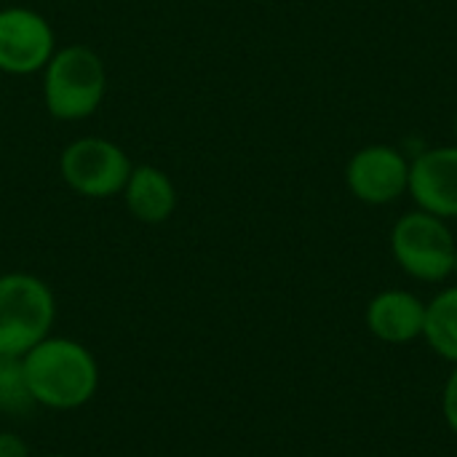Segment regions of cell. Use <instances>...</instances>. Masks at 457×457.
<instances>
[{"mask_svg":"<svg viewBox=\"0 0 457 457\" xmlns=\"http://www.w3.org/2000/svg\"><path fill=\"white\" fill-rule=\"evenodd\" d=\"M21 364L35 404L46 410H78L99 388L94 353L70 337L48 335L21 356Z\"/></svg>","mask_w":457,"mask_h":457,"instance_id":"obj_1","label":"cell"},{"mask_svg":"<svg viewBox=\"0 0 457 457\" xmlns=\"http://www.w3.org/2000/svg\"><path fill=\"white\" fill-rule=\"evenodd\" d=\"M107 94L102 56L80 43L54 51L43 67V102L56 120H83L96 112Z\"/></svg>","mask_w":457,"mask_h":457,"instance_id":"obj_2","label":"cell"},{"mask_svg":"<svg viewBox=\"0 0 457 457\" xmlns=\"http://www.w3.org/2000/svg\"><path fill=\"white\" fill-rule=\"evenodd\" d=\"M56 300L51 287L32 273L0 276V353L24 356L51 335Z\"/></svg>","mask_w":457,"mask_h":457,"instance_id":"obj_3","label":"cell"},{"mask_svg":"<svg viewBox=\"0 0 457 457\" xmlns=\"http://www.w3.org/2000/svg\"><path fill=\"white\" fill-rule=\"evenodd\" d=\"M391 252L407 276L423 284H439L453 276L457 241L447 220L415 209L396 220L391 230Z\"/></svg>","mask_w":457,"mask_h":457,"instance_id":"obj_4","label":"cell"},{"mask_svg":"<svg viewBox=\"0 0 457 457\" xmlns=\"http://www.w3.org/2000/svg\"><path fill=\"white\" fill-rule=\"evenodd\" d=\"M131 169L134 163L123 147L102 137H80L59 158L64 185L83 198H112L123 193Z\"/></svg>","mask_w":457,"mask_h":457,"instance_id":"obj_5","label":"cell"},{"mask_svg":"<svg viewBox=\"0 0 457 457\" xmlns=\"http://www.w3.org/2000/svg\"><path fill=\"white\" fill-rule=\"evenodd\" d=\"M348 193L370 206L399 201L410 190V161L394 145H367L345 166Z\"/></svg>","mask_w":457,"mask_h":457,"instance_id":"obj_6","label":"cell"},{"mask_svg":"<svg viewBox=\"0 0 457 457\" xmlns=\"http://www.w3.org/2000/svg\"><path fill=\"white\" fill-rule=\"evenodd\" d=\"M54 43V29L37 11L19 5L0 11V72H40L56 51Z\"/></svg>","mask_w":457,"mask_h":457,"instance_id":"obj_7","label":"cell"},{"mask_svg":"<svg viewBox=\"0 0 457 457\" xmlns=\"http://www.w3.org/2000/svg\"><path fill=\"white\" fill-rule=\"evenodd\" d=\"M418 209L457 220V145L428 147L410 161V190Z\"/></svg>","mask_w":457,"mask_h":457,"instance_id":"obj_8","label":"cell"},{"mask_svg":"<svg viewBox=\"0 0 457 457\" xmlns=\"http://www.w3.org/2000/svg\"><path fill=\"white\" fill-rule=\"evenodd\" d=\"M364 321L378 340L388 345H404L423 337L426 303L407 289H386L370 300Z\"/></svg>","mask_w":457,"mask_h":457,"instance_id":"obj_9","label":"cell"},{"mask_svg":"<svg viewBox=\"0 0 457 457\" xmlns=\"http://www.w3.org/2000/svg\"><path fill=\"white\" fill-rule=\"evenodd\" d=\"M126 209L145 225L166 222L177 209V187L158 166H134L123 187Z\"/></svg>","mask_w":457,"mask_h":457,"instance_id":"obj_10","label":"cell"},{"mask_svg":"<svg viewBox=\"0 0 457 457\" xmlns=\"http://www.w3.org/2000/svg\"><path fill=\"white\" fill-rule=\"evenodd\" d=\"M426 343L442 359L457 364V284L439 292L426 305Z\"/></svg>","mask_w":457,"mask_h":457,"instance_id":"obj_11","label":"cell"},{"mask_svg":"<svg viewBox=\"0 0 457 457\" xmlns=\"http://www.w3.org/2000/svg\"><path fill=\"white\" fill-rule=\"evenodd\" d=\"M35 399L27 386L21 356L0 353V415L21 418L35 410Z\"/></svg>","mask_w":457,"mask_h":457,"instance_id":"obj_12","label":"cell"},{"mask_svg":"<svg viewBox=\"0 0 457 457\" xmlns=\"http://www.w3.org/2000/svg\"><path fill=\"white\" fill-rule=\"evenodd\" d=\"M442 412L447 418V426L453 428V434L457 436V364L455 372L450 375V380L445 386V394H442Z\"/></svg>","mask_w":457,"mask_h":457,"instance_id":"obj_13","label":"cell"},{"mask_svg":"<svg viewBox=\"0 0 457 457\" xmlns=\"http://www.w3.org/2000/svg\"><path fill=\"white\" fill-rule=\"evenodd\" d=\"M0 457H32L27 445L21 442V436L11 434V431H0Z\"/></svg>","mask_w":457,"mask_h":457,"instance_id":"obj_14","label":"cell"},{"mask_svg":"<svg viewBox=\"0 0 457 457\" xmlns=\"http://www.w3.org/2000/svg\"><path fill=\"white\" fill-rule=\"evenodd\" d=\"M453 273H455V276H457V254H455V265H453Z\"/></svg>","mask_w":457,"mask_h":457,"instance_id":"obj_15","label":"cell"},{"mask_svg":"<svg viewBox=\"0 0 457 457\" xmlns=\"http://www.w3.org/2000/svg\"><path fill=\"white\" fill-rule=\"evenodd\" d=\"M40 457H70V455H40Z\"/></svg>","mask_w":457,"mask_h":457,"instance_id":"obj_16","label":"cell"},{"mask_svg":"<svg viewBox=\"0 0 457 457\" xmlns=\"http://www.w3.org/2000/svg\"><path fill=\"white\" fill-rule=\"evenodd\" d=\"M455 137H457V115H455Z\"/></svg>","mask_w":457,"mask_h":457,"instance_id":"obj_17","label":"cell"}]
</instances>
